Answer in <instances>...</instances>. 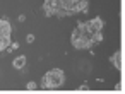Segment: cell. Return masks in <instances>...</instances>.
<instances>
[{
    "mask_svg": "<svg viewBox=\"0 0 125 94\" xmlns=\"http://www.w3.org/2000/svg\"><path fill=\"white\" fill-rule=\"evenodd\" d=\"M26 39H28V43H33V41H34V34H28Z\"/></svg>",
    "mask_w": 125,
    "mask_h": 94,
    "instance_id": "9",
    "label": "cell"
},
{
    "mask_svg": "<svg viewBox=\"0 0 125 94\" xmlns=\"http://www.w3.org/2000/svg\"><path fill=\"white\" fill-rule=\"evenodd\" d=\"M70 41H72V46L77 48V50H87L91 48L93 45H98L103 41V34L101 33H91L84 22H79L77 28L72 31V36H70Z\"/></svg>",
    "mask_w": 125,
    "mask_h": 94,
    "instance_id": "2",
    "label": "cell"
},
{
    "mask_svg": "<svg viewBox=\"0 0 125 94\" xmlns=\"http://www.w3.org/2000/svg\"><path fill=\"white\" fill-rule=\"evenodd\" d=\"M10 33H12V26L9 19H0V36H10Z\"/></svg>",
    "mask_w": 125,
    "mask_h": 94,
    "instance_id": "5",
    "label": "cell"
},
{
    "mask_svg": "<svg viewBox=\"0 0 125 94\" xmlns=\"http://www.w3.org/2000/svg\"><path fill=\"white\" fill-rule=\"evenodd\" d=\"M26 62H28V58L24 56V55H19L17 58H14V62H12V65H14V68H24L26 67Z\"/></svg>",
    "mask_w": 125,
    "mask_h": 94,
    "instance_id": "7",
    "label": "cell"
},
{
    "mask_svg": "<svg viewBox=\"0 0 125 94\" xmlns=\"http://www.w3.org/2000/svg\"><path fill=\"white\" fill-rule=\"evenodd\" d=\"M86 24V28L91 31V33H101L103 31V26H104V22H103V19L101 17H94V19H89V21H86L84 22Z\"/></svg>",
    "mask_w": 125,
    "mask_h": 94,
    "instance_id": "4",
    "label": "cell"
},
{
    "mask_svg": "<svg viewBox=\"0 0 125 94\" xmlns=\"http://www.w3.org/2000/svg\"><path fill=\"white\" fill-rule=\"evenodd\" d=\"M26 21V16H19V22H24Z\"/></svg>",
    "mask_w": 125,
    "mask_h": 94,
    "instance_id": "11",
    "label": "cell"
},
{
    "mask_svg": "<svg viewBox=\"0 0 125 94\" xmlns=\"http://www.w3.org/2000/svg\"><path fill=\"white\" fill-rule=\"evenodd\" d=\"M45 16H69L74 12H86L87 0H45L43 4Z\"/></svg>",
    "mask_w": 125,
    "mask_h": 94,
    "instance_id": "1",
    "label": "cell"
},
{
    "mask_svg": "<svg viewBox=\"0 0 125 94\" xmlns=\"http://www.w3.org/2000/svg\"><path fill=\"white\" fill-rule=\"evenodd\" d=\"M77 91H81V92H82V91H89V87H87V85H79Z\"/></svg>",
    "mask_w": 125,
    "mask_h": 94,
    "instance_id": "10",
    "label": "cell"
},
{
    "mask_svg": "<svg viewBox=\"0 0 125 94\" xmlns=\"http://www.w3.org/2000/svg\"><path fill=\"white\" fill-rule=\"evenodd\" d=\"M63 82H65V74L60 68H52L43 75L41 87L43 89H58L63 85Z\"/></svg>",
    "mask_w": 125,
    "mask_h": 94,
    "instance_id": "3",
    "label": "cell"
},
{
    "mask_svg": "<svg viewBox=\"0 0 125 94\" xmlns=\"http://www.w3.org/2000/svg\"><path fill=\"white\" fill-rule=\"evenodd\" d=\"M110 62L115 65V68H116V70H122V51H116L115 55H111Z\"/></svg>",
    "mask_w": 125,
    "mask_h": 94,
    "instance_id": "6",
    "label": "cell"
},
{
    "mask_svg": "<svg viewBox=\"0 0 125 94\" xmlns=\"http://www.w3.org/2000/svg\"><path fill=\"white\" fill-rule=\"evenodd\" d=\"M26 89H28V91H34V89H36V84H34V82H28V84H26Z\"/></svg>",
    "mask_w": 125,
    "mask_h": 94,
    "instance_id": "8",
    "label": "cell"
}]
</instances>
